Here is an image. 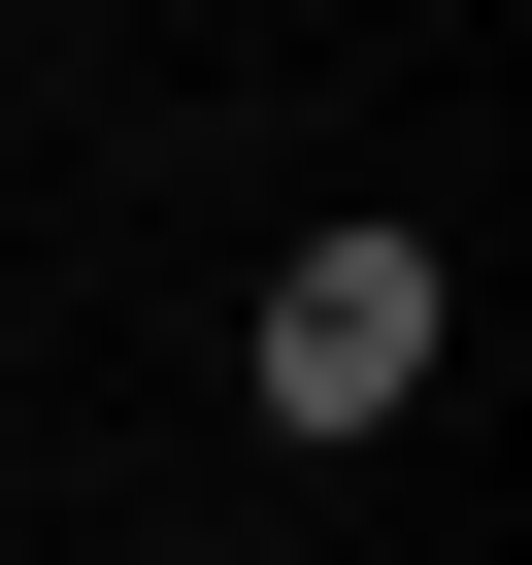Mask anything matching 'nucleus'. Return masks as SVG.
Instances as JSON below:
<instances>
[{"mask_svg":"<svg viewBox=\"0 0 532 565\" xmlns=\"http://www.w3.org/2000/svg\"><path fill=\"white\" fill-rule=\"evenodd\" d=\"M433 233H300V266H266V433H400L433 399Z\"/></svg>","mask_w":532,"mask_h":565,"instance_id":"nucleus-1","label":"nucleus"}]
</instances>
